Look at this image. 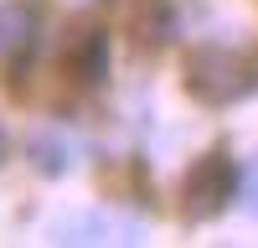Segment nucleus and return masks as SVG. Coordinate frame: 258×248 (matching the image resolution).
<instances>
[{
	"instance_id": "nucleus-1",
	"label": "nucleus",
	"mask_w": 258,
	"mask_h": 248,
	"mask_svg": "<svg viewBox=\"0 0 258 248\" xmlns=\"http://www.w3.org/2000/svg\"><path fill=\"white\" fill-rule=\"evenodd\" d=\"M186 88L197 93L202 103H227L253 88V68L238 52H222V47H202L186 57Z\"/></svg>"
},
{
	"instance_id": "nucleus-2",
	"label": "nucleus",
	"mask_w": 258,
	"mask_h": 248,
	"mask_svg": "<svg viewBox=\"0 0 258 248\" xmlns=\"http://www.w3.org/2000/svg\"><path fill=\"white\" fill-rule=\"evenodd\" d=\"M232 197H238V165L222 150H212V155H202L191 165V176H186V217L207 222V217H217Z\"/></svg>"
},
{
	"instance_id": "nucleus-3",
	"label": "nucleus",
	"mask_w": 258,
	"mask_h": 248,
	"mask_svg": "<svg viewBox=\"0 0 258 248\" xmlns=\"http://www.w3.org/2000/svg\"><path fill=\"white\" fill-rule=\"evenodd\" d=\"M36 21L41 6H26V0H6L0 6V57H16L36 41Z\"/></svg>"
},
{
	"instance_id": "nucleus-4",
	"label": "nucleus",
	"mask_w": 258,
	"mask_h": 248,
	"mask_svg": "<svg viewBox=\"0 0 258 248\" xmlns=\"http://www.w3.org/2000/svg\"><path fill=\"white\" fill-rule=\"evenodd\" d=\"M68 68L78 73V83H98L103 68H109V41H103L98 31H83L73 41V52H68Z\"/></svg>"
},
{
	"instance_id": "nucleus-5",
	"label": "nucleus",
	"mask_w": 258,
	"mask_h": 248,
	"mask_svg": "<svg viewBox=\"0 0 258 248\" xmlns=\"http://www.w3.org/2000/svg\"><path fill=\"white\" fill-rule=\"evenodd\" d=\"M243 192H248V212H258V165H253V176H248Z\"/></svg>"
}]
</instances>
